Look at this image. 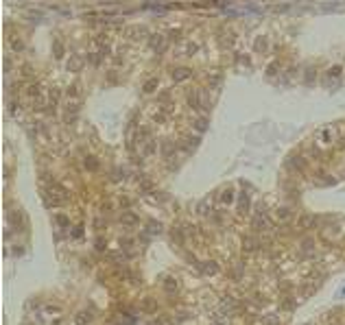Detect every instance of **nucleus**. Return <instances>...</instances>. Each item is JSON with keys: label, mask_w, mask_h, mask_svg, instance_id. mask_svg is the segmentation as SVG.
<instances>
[{"label": "nucleus", "mask_w": 345, "mask_h": 325, "mask_svg": "<svg viewBox=\"0 0 345 325\" xmlns=\"http://www.w3.org/2000/svg\"><path fill=\"white\" fill-rule=\"evenodd\" d=\"M254 227L260 229V231L267 229V227H269V218H264V214H260V212H258V214L254 216Z\"/></svg>", "instance_id": "f257e3e1"}, {"label": "nucleus", "mask_w": 345, "mask_h": 325, "mask_svg": "<svg viewBox=\"0 0 345 325\" xmlns=\"http://www.w3.org/2000/svg\"><path fill=\"white\" fill-rule=\"evenodd\" d=\"M29 94H31V96H37V87H35V85H33V87L29 90Z\"/></svg>", "instance_id": "2eb2a0df"}, {"label": "nucleus", "mask_w": 345, "mask_h": 325, "mask_svg": "<svg viewBox=\"0 0 345 325\" xmlns=\"http://www.w3.org/2000/svg\"><path fill=\"white\" fill-rule=\"evenodd\" d=\"M245 249H247V251H254V249H256V240H245Z\"/></svg>", "instance_id": "39448f33"}, {"label": "nucleus", "mask_w": 345, "mask_h": 325, "mask_svg": "<svg viewBox=\"0 0 345 325\" xmlns=\"http://www.w3.org/2000/svg\"><path fill=\"white\" fill-rule=\"evenodd\" d=\"M166 288H168L171 292H173V290H177V284H175V279H166Z\"/></svg>", "instance_id": "6e6552de"}, {"label": "nucleus", "mask_w": 345, "mask_h": 325, "mask_svg": "<svg viewBox=\"0 0 345 325\" xmlns=\"http://www.w3.org/2000/svg\"><path fill=\"white\" fill-rule=\"evenodd\" d=\"M72 236H74V238H79V236H81V227L74 229V231H72Z\"/></svg>", "instance_id": "4468645a"}, {"label": "nucleus", "mask_w": 345, "mask_h": 325, "mask_svg": "<svg viewBox=\"0 0 345 325\" xmlns=\"http://www.w3.org/2000/svg\"><path fill=\"white\" fill-rule=\"evenodd\" d=\"M247 210V194H240V212Z\"/></svg>", "instance_id": "423d86ee"}, {"label": "nucleus", "mask_w": 345, "mask_h": 325, "mask_svg": "<svg viewBox=\"0 0 345 325\" xmlns=\"http://www.w3.org/2000/svg\"><path fill=\"white\" fill-rule=\"evenodd\" d=\"M146 31L144 29H140V26H133V29H129V35H144Z\"/></svg>", "instance_id": "20e7f679"}, {"label": "nucleus", "mask_w": 345, "mask_h": 325, "mask_svg": "<svg viewBox=\"0 0 345 325\" xmlns=\"http://www.w3.org/2000/svg\"><path fill=\"white\" fill-rule=\"evenodd\" d=\"M214 271H219V266L214 264V262H208V266H206V273H214Z\"/></svg>", "instance_id": "0eeeda50"}, {"label": "nucleus", "mask_w": 345, "mask_h": 325, "mask_svg": "<svg viewBox=\"0 0 345 325\" xmlns=\"http://www.w3.org/2000/svg\"><path fill=\"white\" fill-rule=\"evenodd\" d=\"M74 68H81V61L79 59H72L70 61V70H74Z\"/></svg>", "instance_id": "f8f14e48"}, {"label": "nucleus", "mask_w": 345, "mask_h": 325, "mask_svg": "<svg viewBox=\"0 0 345 325\" xmlns=\"http://www.w3.org/2000/svg\"><path fill=\"white\" fill-rule=\"evenodd\" d=\"M88 321H90V317H88V314H79V319H77V323H79V325H85Z\"/></svg>", "instance_id": "1a4fd4ad"}, {"label": "nucleus", "mask_w": 345, "mask_h": 325, "mask_svg": "<svg viewBox=\"0 0 345 325\" xmlns=\"http://www.w3.org/2000/svg\"><path fill=\"white\" fill-rule=\"evenodd\" d=\"M186 77H188V70H186V68L175 70V79H177V81H179V79H186Z\"/></svg>", "instance_id": "7ed1b4c3"}, {"label": "nucleus", "mask_w": 345, "mask_h": 325, "mask_svg": "<svg viewBox=\"0 0 345 325\" xmlns=\"http://www.w3.org/2000/svg\"><path fill=\"white\" fill-rule=\"evenodd\" d=\"M223 201H225V203H229V201H232V192H229V190H227L225 194H223Z\"/></svg>", "instance_id": "ddd939ff"}, {"label": "nucleus", "mask_w": 345, "mask_h": 325, "mask_svg": "<svg viewBox=\"0 0 345 325\" xmlns=\"http://www.w3.org/2000/svg\"><path fill=\"white\" fill-rule=\"evenodd\" d=\"M144 310H155V303L149 299V301H144Z\"/></svg>", "instance_id": "9b49d317"}, {"label": "nucleus", "mask_w": 345, "mask_h": 325, "mask_svg": "<svg viewBox=\"0 0 345 325\" xmlns=\"http://www.w3.org/2000/svg\"><path fill=\"white\" fill-rule=\"evenodd\" d=\"M299 225H302V227H306V229H308V227H312V225H315V218H312V216H302V220H299Z\"/></svg>", "instance_id": "f03ea898"}, {"label": "nucleus", "mask_w": 345, "mask_h": 325, "mask_svg": "<svg viewBox=\"0 0 345 325\" xmlns=\"http://www.w3.org/2000/svg\"><path fill=\"white\" fill-rule=\"evenodd\" d=\"M123 220H125V222H136V216H133V214H125Z\"/></svg>", "instance_id": "9d476101"}]
</instances>
